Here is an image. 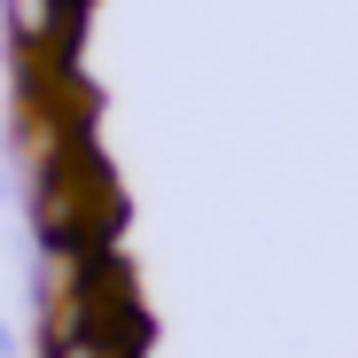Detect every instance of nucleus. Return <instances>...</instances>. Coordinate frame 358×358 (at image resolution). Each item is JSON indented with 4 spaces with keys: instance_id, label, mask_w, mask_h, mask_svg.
I'll return each mask as SVG.
<instances>
[{
    "instance_id": "1",
    "label": "nucleus",
    "mask_w": 358,
    "mask_h": 358,
    "mask_svg": "<svg viewBox=\"0 0 358 358\" xmlns=\"http://www.w3.org/2000/svg\"><path fill=\"white\" fill-rule=\"evenodd\" d=\"M0 16H8V47L24 63H63L71 55L78 0H0Z\"/></svg>"
},
{
    "instance_id": "2",
    "label": "nucleus",
    "mask_w": 358,
    "mask_h": 358,
    "mask_svg": "<svg viewBox=\"0 0 358 358\" xmlns=\"http://www.w3.org/2000/svg\"><path fill=\"white\" fill-rule=\"evenodd\" d=\"M47 358H141V343L86 327V335H55V343H47Z\"/></svg>"
}]
</instances>
